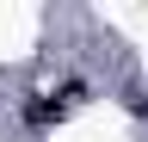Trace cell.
Segmentation results:
<instances>
[{
	"mask_svg": "<svg viewBox=\"0 0 148 142\" xmlns=\"http://www.w3.org/2000/svg\"><path fill=\"white\" fill-rule=\"evenodd\" d=\"M80 99H86V80H62L56 93H31L25 99V123H31V130H56Z\"/></svg>",
	"mask_w": 148,
	"mask_h": 142,
	"instance_id": "cell-1",
	"label": "cell"
}]
</instances>
